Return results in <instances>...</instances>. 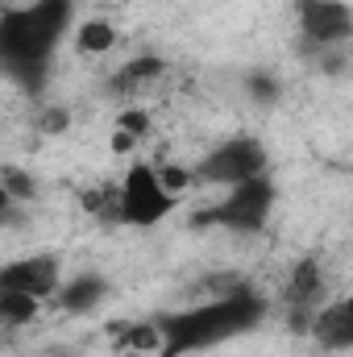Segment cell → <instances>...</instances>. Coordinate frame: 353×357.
<instances>
[{"label": "cell", "instance_id": "cell-1", "mask_svg": "<svg viewBox=\"0 0 353 357\" xmlns=\"http://www.w3.org/2000/svg\"><path fill=\"white\" fill-rule=\"evenodd\" d=\"M71 21L75 0H29L0 8V71L21 84V91L42 96Z\"/></svg>", "mask_w": 353, "mask_h": 357}, {"label": "cell", "instance_id": "cell-2", "mask_svg": "<svg viewBox=\"0 0 353 357\" xmlns=\"http://www.w3.org/2000/svg\"><path fill=\"white\" fill-rule=\"evenodd\" d=\"M266 316V299L250 287H229L220 291L216 299L200 303V307H183V312H167L158 316V337H163V349L158 357H187L200 354V349H212V345H225L241 333H250L254 324H262Z\"/></svg>", "mask_w": 353, "mask_h": 357}, {"label": "cell", "instance_id": "cell-3", "mask_svg": "<svg viewBox=\"0 0 353 357\" xmlns=\"http://www.w3.org/2000/svg\"><path fill=\"white\" fill-rule=\"evenodd\" d=\"M175 195L158 183L154 162H133L125 178H121V191H117V220L121 225H133V229H154L163 225L171 212H175Z\"/></svg>", "mask_w": 353, "mask_h": 357}, {"label": "cell", "instance_id": "cell-4", "mask_svg": "<svg viewBox=\"0 0 353 357\" xmlns=\"http://www.w3.org/2000/svg\"><path fill=\"white\" fill-rule=\"evenodd\" d=\"M274 183L270 175H258V178H246L237 187H225V199L212 204L200 225H220L229 233H262L270 212H274Z\"/></svg>", "mask_w": 353, "mask_h": 357}, {"label": "cell", "instance_id": "cell-5", "mask_svg": "<svg viewBox=\"0 0 353 357\" xmlns=\"http://www.w3.org/2000/svg\"><path fill=\"white\" fill-rule=\"evenodd\" d=\"M270 158H266V146L258 137H229L220 146H212L195 167L191 175L195 183H212V187H237L246 178H258L266 175Z\"/></svg>", "mask_w": 353, "mask_h": 357}, {"label": "cell", "instance_id": "cell-6", "mask_svg": "<svg viewBox=\"0 0 353 357\" xmlns=\"http://www.w3.org/2000/svg\"><path fill=\"white\" fill-rule=\"evenodd\" d=\"M299 33L312 50H341L353 38V13L345 0H295Z\"/></svg>", "mask_w": 353, "mask_h": 357}, {"label": "cell", "instance_id": "cell-7", "mask_svg": "<svg viewBox=\"0 0 353 357\" xmlns=\"http://www.w3.org/2000/svg\"><path fill=\"white\" fill-rule=\"evenodd\" d=\"M63 282V262L59 254H29V258H13L0 266V291H21L38 303L54 299Z\"/></svg>", "mask_w": 353, "mask_h": 357}, {"label": "cell", "instance_id": "cell-8", "mask_svg": "<svg viewBox=\"0 0 353 357\" xmlns=\"http://www.w3.org/2000/svg\"><path fill=\"white\" fill-rule=\"evenodd\" d=\"M312 337L324 345V349H350L353 345V303L350 299H333V303H320L312 312Z\"/></svg>", "mask_w": 353, "mask_h": 357}, {"label": "cell", "instance_id": "cell-9", "mask_svg": "<svg viewBox=\"0 0 353 357\" xmlns=\"http://www.w3.org/2000/svg\"><path fill=\"white\" fill-rule=\"evenodd\" d=\"M108 295V278L100 274H80V278H63L59 291H54V303L67 312V316H84V312H96Z\"/></svg>", "mask_w": 353, "mask_h": 357}, {"label": "cell", "instance_id": "cell-10", "mask_svg": "<svg viewBox=\"0 0 353 357\" xmlns=\"http://www.w3.org/2000/svg\"><path fill=\"white\" fill-rule=\"evenodd\" d=\"M320 291H324V270H320L316 258H303L299 266L291 270V278H287L291 303H295L299 312H312V307L320 303Z\"/></svg>", "mask_w": 353, "mask_h": 357}, {"label": "cell", "instance_id": "cell-11", "mask_svg": "<svg viewBox=\"0 0 353 357\" xmlns=\"http://www.w3.org/2000/svg\"><path fill=\"white\" fill-rule=\"evenodd\" d=\"M112 337H117V349H125V354L158 357V349H163V337H158V324H154V320L117 324V328H112Z\"/></svg>", "mask_w": 353, "mask_h": 357}, {"label": "cell", "instance_id": "cell-12", "mask_svg": "<svg viewBox=\"0 0 353 357\" xmlns=\"http://www.w3.org/2000/svg\"><path fill=\"white\" fill-rule=\"evenodd\" d=\"M38 312H42L38 299H29L21 291H0V328H25L38 320Z\"/></svg>", "mask_w": 353, "mask_h": 357}, {"label": "cell", "instance_id": "cell-13", "mask_svg": "<svg viewBox=\"0 0 353 357\" xmlns=\"http://www.w3.org/2000/svg\"><path fill=\"white\" fill-rule=\"evenodd\" d=\"M158 75H163V59L142 54V59L125 63V67L112 75V88L117 91H133V88H142V84H150V79H158Z\"/></svg>", "mask_w": 353, "mask_h": 357}, {"label": "cell", "instance_id": "cell-14", "mask_svg": "<svg viewBox=\"0 0 353 357\" xmlns=\"http://www.w3.org/2000/svg\"><path fill=\"white\" fill-rule=\"evenodd\" d=\"M75 42H80L84 54H104V50L117 46V29H112L108 21H88V25L75 33Z\"/></svg>", "mask_w": 353, "mask_h": 357}, {"label": "cell", "instance_id": "cell-15", "mask_svg": "<svg viewBox=\"0 0 353 357\" xmlns=\"http://www.w3.org/2000/svg\"><path fill=\"white\" fill-rule=\"evenodd\" d=\"M154 171H158V183H163L175 199H179V191H183V187H191V183H195V175H191V171H183V167H154Z\"/></svg>", "mask_w": 353, "mask_h": 357}, {"label": "cell", "instance_id": "cell-16", "mask_svg": "<svg viewBox=\"0 0 353 357\" xmlns=\"http://www.w3.org/2000/svg\"><path fill=\"white\" fill-rule=\"evenodd\" d=\"M146 129H150V116L146 112H137V108H129V112H121V121H117V133H125V137H146Z\"/></svg>", "mask_w": 353, "mask_h": 357}, {"label": "cell", "instance_id": "cell-17", "mask_svg": "<svg viewBox=\"0 0 353 357\" xmlns=\"http://www.w3.org/2000/svg\"><path fill=\"white\" fill-rule=\"evenodd\" d=\"M246 88H250V96H258V100H274V96H278V84H274L266 71L250 75V84H246Z\"/></svg>", "mask_w": 353, "mask_h": 357}, {"label": "cell", "instance_id": "cell-18", "mask_svg": "<svg viewBox=\"0 0 353 357\" xmlns=\"http://www.w3.org/2000/svg\"><path fill=\"white\" fill-rule=\"evenodd\" d=\"M67 121H71V116H67L63 108H50V112L42 116V133H63V129H67Z\"/></svg>", "mask_w": 353, "mask_h": 357}, {"label": "cell", "instance_id": "cell-19", "mask_svg": "<svg viewBox=\"0 0 353 357\" xmlns=\"http://www.w3.org/2000/svg\"><path fill=\"white\" fill-rule=\"evenodd\" d=\"M8 212H13V195H8L4 183H0V229H4V220H8Z\"/></svg>", "mask_w": 353, "mask_h": 357}]
</instances>
